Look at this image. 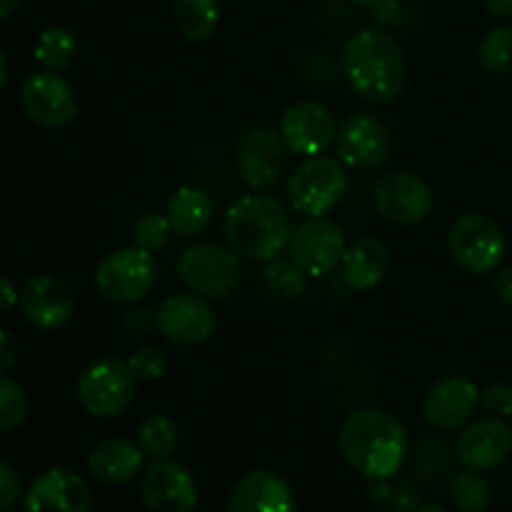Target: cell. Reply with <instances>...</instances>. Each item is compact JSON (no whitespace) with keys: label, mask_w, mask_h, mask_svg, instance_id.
I'll return each instance as SVG.
<instances>
[{"label":"cell","mask_w":512,"mask_h":512,"mask_svg":"<svg viewBox=\"0 0 512 512\" xmlns=\"http://www.w3.org/2000/svg\"><path fill=\"white\" fill-rule=\"evenodd\" d=\"M338 450L358 475L388 480L398 473L408 455V435L388 410L360 408L340 425Z\"/></svg>","instance_id":"1"},{"label":"cell","mask_w":512,"mask_h":512,"mask_svg":"<svg viewBox=\"0 0 512 512\" xmlns=\"http://www.w3.org/2000/svg\"><path fill=\"white\" fill-rule=\"evenodd\" d=\"M343 73L355 95L375 105L393 103L405 88L403 50L378 28L360 30L343 48Z\"/></svg>","instance_id":"2"},{"label":"cell","mask_w":512,"mask_h":512,"mask_svg":"<svg viewBox=\"0 0 512 512\" xmlns=\"http://www.w3.org/2000/svg\"><path fill=\"white\" fill-rule=\"evenodd\" d=\"M293 228L288 208L278 198L245 195L225 215L223 235L243 258L270 260L288 248Z\"/></svg>","instance_id":"3"},{"label":"cell","mask_w":512,"mask_h":512,"mask_svg":"<svg viewBox=\"0 0 512 512\" xmlns=\"http://www.w3.org/2000/svg\"><path fill=\"white\" fill-rule=\"evenodd\" d=\"M290 205L305 218H325L348 193V170L338 158H305L285 183Z\"/></svg>","instance_id":"4"},{"label":"cell","mask_w":512,"mask_h":512,"mask_svg":"<svg viewBox=\"0 0 512 512\" xmlns=\"http://www.w3.org/2000/svg\"><path fill=\"white\" fill-rule=\"evenodd\" d=\"M505 243L503 228L493 218L468 213L455 220L448 230V253L458 268L470 275H490L503 263Z\"/></svg>","instance_id":"5"},{"label":"cell","mask_w":512,"mask_h":512,"mask_svg":"<svg viewBox=\"0 0 512 512\" xmlns=\"http://www.w3.org/2000/svg\"><path fill=\"white\" fill-rule=\"evenodd\" d=\"M178 275L190 293L210 300L233 295L240 283V260L230 245L198 243L178 260Z\"/></svg>","instance_id":"6"},{"label":"cell","mask_w":512,"mask_h":512,"mask_svg":"<svg viewBox=\"0 0 512 512\" xmlns=\"http://www.w3.org/2000/svg\"><path fill=\"white\" fill-rule=\"evenodd\" d=\"M135 385L138 378L130 370L128 360L108 355L83 370L78 380V400L93 418H115L133 403Z\"/></svg>","instance_id":"7"},{"label":"cell","mask_w":512,"mask_h":512,"mask_svg":"<svg viewBox=\"0 0 512 512\" xmlns=\"http://www.w3.org/2000/svg\"><path fill=\"white\" fill-rule=\"evenodd\" d=\"M158 283V265L153 253L138 248H120L105 255L95 270V288L110 303H138Z\"/></svg>","instance_id":"8"},{"label":"cell","mask_w":512,"mask_h":512,"mask_svg":"<svg viewBox=\"0 0 512 512\" xmlns=\"http://www.w3.org/2000/svg\"><path fill=\"white\" fill-rule=\"evenodd\" d=\"M335 155L345 168L378 170L393 155V133L380 118L370 113L348 115L338 125Z\"/></svg>","instance_id":"9"},{"label":"cell","mask_w":512,"mask_h":512,"mask_svg":"<svg viewBox=\"0 0 512 512\" xmlns=\"http://www.w3.org/2000/svg\"><path fill=\"white\" fill-rule=\"evenodd\" d=\"M345 248L343 230L328 218H305L288 240V255L308 278H320L338 268Z\"/></svg>","instance_id":"10"},{"label":"cell","mask_w":512,"mask_h":512,"mask_svg":"<svg viewBox=\"0 0 512 512\" xmlns=\"http://www.w3.org/2000/svg\"><path fill=\"white\" fill-rule=\"evenodd\" d=\"M373 203L385 220L398 225L423 223L433 213V190L418 175L408 170L380 175L373 185Z\"/></svg>","instance_id":"11"},{"label":"cell","mask_w":512,"mask_h":512,"mask_svg":"<svg viewBox=\"0 0 512 512\" xmlns=\"http://www.w3.org/2000/svg\"><path fill=\"white\" fill-rule=\"evenodd\" d=\"M280 135H283L285 148L293 155L315 158L323 155L338 135V123L330 108H325L318 100H300L285 110L280 120Z\"/></svg>","instance_id":"12"},{"label":"cell","mask_w":512,"mask_h":512,"mask_svg":"<svg viewBox=\"0 0 512 512\" xmlns=\"http://www.w3.org/2000/svg\"><path fill=\"white\" fill-rule=\"evenodd\" d=\"M215 310L198 293H175L158 308V330L165 340L183 348L205 343L215 333Z\"/></svg>","instance_id":"13"},{"label":"cell","mask_w":512,"mask_h":512,"mask_svg":"<svg viewBox=\"0 0 512 512\" xmlns=\"http://www.w3.org/2000/svg\"><path fill=\"white\" fill-rule=\"evenodd\" d=\"M25 115L43 128H63L78 115V95L63 75L53 70L30 75L20 90Z\"/></svg>","instance_id":"14"},{"label":"cell","mask_w":512,"mask_h":512,"mask_svg":"<svg viewBox=\"0 0 512 512\" xmlns=\"http://www.w3.org/2000/svg\"><path fill=\"white\" fill-rule=\"evenodd\" d=\"M140 495L150 512H193L198 505L195 478L170 458L153 460L140 480Z\"/></svg>","instance_id":"15"},{"label":"cell","mask_w":512,"mask_h":512,"mask_svg":"<svg viewBox=\"0 0 512 512\" xmlns=\"http://www.w3.org/2000/svg\"><path fill=\"white\" fill-rule=\"evenodd\" d=\"M20 313L40 330H58L73 318L75 300L68 285L53 275H33L18 288Z\"/></svg>","instance_id":"16"},{"label":"cell","mask_w":512,"mask_h":512,"mask_svg":"<svg viewBox=\"0 0 512 512\" xmlns=\"http://www.w3.org/2000/svg\"><path fill=\"white\" fill-rule=\"evenodd\" d=\"M283 135L270 125H253L238 143V170L250 188H268L280 178L285 165Z\"/></svg>","instance_id":"17"},{"label":"cell","mask_w":512,"mask_h":512,"mask_svg":"<svg viewBox=\"0 0 512 512\" xmlns=\"http://www.w3.org/2000/svg\"><path fill=\"white\" fill-rule=\"evenodd\" d=\"M480 405V390L473 380L450 375L438 380L423 398V415L433 428L458 430L468 423Z\"/></svg>","instance_id":"18"},{"label":"cell","mask_w":512,"mask_h":512,"mask_svg":"<svg viewBox=\"0 0 512 512\" xmlns=\"http://www.w3.org/2000/svg\"><path fill=\"white\" fill-rule=\"evenodd\" d=\"M458 460L470 470H493L512 453V430L500 418H480L460 433L455 445Z\"/></svg>","instance_id":"19"},{"label":"cell","mask_w":512,"mask_h":512,"mask_svg":"<svg viewBox=\"0 0 512 512\" xmlns=\"http://www.w3.org/2000/svg\"><path fill=\"white\" fill-rule=\"evenodd\" d=\"M90 505L88 483L65 468L45 470L25 495V512H90Z\"/></svg>","instance_id":"20"},{"label":"cell","mask_w":512,"mask_h":512,"mask_svg":"<svg viewBox=\"0 0 512 512\" xmlns=\"http://www.w3.org/2000/svg\"><path fill=\"white\" fill-rule=\"evenodd\" d=\"M223 512H298V503L283 478L268 470H253L235 483Z\"/></svg>","instance_id":"21"},{"label":"cell","mask_w":512,"mask_h":512,"mask_svg":"<svg viewBox=\"0 0 512 512\" xmlns=\"http://www.w3.org/2000/svg\"><path fill=\"white\" fill-rule=\"evenodd\" d=\"M390 268V250L380 238L365 235L345 248L343 260H340V273L355 293H368L378 288Z\"/></svg>","instance_id":"22"},{"label":"cell","mask_w":512,"mask_h":512,"mask_svg":"<svg viewBox=\"0 0 512 512\" xmlns=\"http://www.w3.org/2000/svg\"><path fill=\"white\" fill-rule=\"evenodd\" d=\"M145 453L135 440L108 438L93 448L88 455V470L98 483L125 485L143 470Z\"/></svg>","instance_id":"23"},{"label":"cell","mask_w":512,"mask_h":512,"mask_svg":"<svg viewBox=\"0 0 512 512\" xmlns=\"http://www.w3.org/2000/svg\"><path fill=\"white\" fill-rule=\"evenodd\" d=\"M165 215H168L173 233L190 238V235H200L210 228L215 218V203L205 190L185 185V188L175 190L173 198L168 200Z\"/></svg>","instance_id":"24"},{"label":"cell","mask_w":512,"mask_h":512,"mask_svg":"<svg viewBox=\"0 0 512 512\" xmlns=\"http://www.w3.org/2000/svg\"><path fill=\"white\" fill-rule=\"evenodd\" d=\"M175 28L188 40H208L220 23V0H175Z\"/></svg>","instance_id":"25"},{"label":"cell","mask_w":512,"mask_h":512,"mask_svg":"<svg viewBox=\"0 0 512 512\" xmlns=\"http://www.w3.org/2000/svg\"><path fill=\"white\" fill-rule=\"evenodd\" d=\"M135 443L140 445L148 458L165 460L175 453L178 448V425L168 418V415H148L140 420L138 433H135Z\"/></svg>","instance_id":"26"},{"label":"cell","mask_w":512,"mask_h":512,"mask_svg":"<svg viewBox=\"0 0 512 512\" xmlns=\"http://www.w3.org/2000/svg\"><path fill=\"white\" fill-rule=\"evenodd\" d=\"M78 53V43H75V35L68 28H53L43 30L35 43V60L40 65H45V70H53V73H63L65 68H70Z\"/></svg>","instance_id":"27"},{"label":"cell","mask_w":512,"mask_h":512,"mask_svg":"<svg viewBox=\"0 0 512 512\" xmlns=\"http://www.w3.org/2000/svg\"><path fill=\"white\" fill-rule=\"evenodd\" d=\"M450 498L460 512H485L493 505V485L480 470H460L450 480Z\"/></svg>","instance_id":"28"},{"label":"cell","mask_w":512,"mask_h":512,"mask_svg":"<svg viewBox=\"0 0 512 512\" xmlns=\"http://www.w3.org/2000/svg\"><path fill=\"white\" fill-rule=\"evenodd\" d=\"M265 283H268V290L275 295V298L290 300L305 293L308 275L300 270V265L295 263L290 255H275V258L268 260Z\"/></svg>","instance_id":"29"},{"label":"cell","mask_w":512,"mask_h":512,"mask_svg":"<svg viewBox=\"0 0 512 512\" xmlns=\"http://www.w3.org/2000/svg\"><path fill=\"white\" fill-rule=\"evenodd\" d=\"M478 60L488 73H512V25H498L483 38L478 48Z\"/></svg>","instance_id":"30"},{"label":"cell","mask_w":512,"mask_h":512,"mask_svg":"<svg viewBox=\"0 0 512 512\" xmlns=\"http://www.w3.org/2000/svg\"><path fill=\"white\" fill-rule=\"evenodd\" d=\"M28 395L15 380L0 375V433L20 428L28 418Z\"/></svg>","instance_id":"31"},{"label":"cell","mask_w":512,"mask_h":512,"mask_svg":"<svg viewBox=\"0 0 512 512\" xmlns=\"http://www.w3.org/2000/svg\"><path fill=\"white\" fill-rule=\"evenodd\" d=\"M170 233V220L168 215H160V213H145L143 218H138V223L133 225V240L138 248L148 250V253H155V250L163 248L168 243Z\"/></svg>","instance_id":"32"},{"label":"cell","mask_w":512,"mask_h":512,"mask_svg":"<svg viewBox=\"0 0 512 512\" xmlns=\"http://www.w3.org/2000/svg\"><path fill=\"white\" fill-rule=\"evenodd\" d=\"M128 365L130 370H133V375L140 380H160L165 375V368H168V358H165V353L160 348H155V345H143V348L135 350L133 355L128 358Z\"/></svg>","instance_id":"33"},{"label":"cell","mask_w":512,"mask_h":512,"mask_svg":"<svg viewBox=\"0 0 512 512\" xmlns=\"http://www.w3.org/2000/svg\"><path fill=\"white\" fill-rule=\"evenodd\" d=\"M480 408L490 415V418H512V385L495 383L480 393Z\"/></svg>","instance_id":"34"},{"label":"cell","mask_w":512,"mask_h":512,"mask_svg":"<svg viewBox=\"0 0 512 512\" xmlns=\"http://www.w3.org/2000/svg\"><path fill=\"white\" fill-rule=\"evenodd\" d=\"M23 485H20V475L13 465L0 460V512L10 510L20 500Z\"/></svg>","instance_id":"35"},{"label":"cell","mask_w":512,"mask_h":512,"mask_svg":"<svg viewBox=\"0 0 512 512\" xmlns=\"http://www.w3.org/2000/svg\"><path fill=\"white\" fill-rule=\"evenodd\" d=\"M123 328L128 330L135 338H143L150 335L158 328V313H153L150 308H133L123 315Z\"/></svg>","instance_id":"36"},{"label":"cell","mask_w":512,"mask_h":512,"mask_svg":"<svg viewBox=\"0 0 512 512\" xmlns=\"http://www.w3.org/2000/svg\"><path fill=\"white\" fill-rule=\"evenodd\" d=\"M15 355H18V348H15L13 335L5 328H0V375H3L5 370L13 368Z\"/></svg>","instance_id":"37"},{"label":"cell","mask_w":512,"mask_h":512,"mask_svg":"<svg viewBox=\"0 0 512 512\" xmlns=\"http://www.w3.org/2000/svg\"><path fill=\"white\" fill-rule=\"evenodd\" d=\"M493 288L495 295H498L505 305H512V263L505 265L503 270H498Z\"/></svg>","instance_id":"38"},{"label":"cell","mask_w":512,"mask_h":512,"mask_svg":"<svg viewBox=\"0 0 512 512\" xmlns=\"http://www.w3.org/2000/svg\"><path fill=\"white\" fill-rule=\"evenodd\" d=\"M18 303V290L13 288V283H8L5 278H0V313L10 310Z\"/></svg>","instance_id":"39"},{"label":"cell","mask_w":512,"mask_h":512,"mask_svg":"<svg viewBox=\"0 0 512 512\" xmlns=\"http://www.w3.org/2000/svg\"><path fill=\"white\" fill-rule=\"evenodd\" d=\"M480 3L495 18H510L512 15V0H480Z\"/></svg>","instance_id":"40"},{"label":"cell","mask_w":512,"mask_h":512,"mask_svg":"<svg viewBox=\"0 0 512 512\" xmlns=\"http://www.w3.org/2000/svg\"><path fill=\"white\" fill-rule=\"evenodd\" d=\"M20 0H0V20L8 18V15L15 13V8H18Z\"/></svg>","instance_id":"41"},{"label":"cell","mask_w":512,"mask_h":512,"mask_svg":"<svg viewBox=\"0 0 512 512\" xmlns=\"http://www.w3.org/2000/svg\"><path fill=\"white\" fill-rule=\"evenodd\" d=\"M5 80H8V63H5L3 50H0V90L5 88Z\"/></svg>","instance_id":"42"},{"label":"cell","mask_w":512,"mask_h":512,"mask_svg":"<svg viewBox=\"0 0 512 512\" xmlns=\"http://www.w3.org/2000/svg\"><path fill=\"white\" fill-rule=\"evenodd\" d=\"M415 512H448L445 508H440V505H420Z\"/></svg>","instance_id":"43"}]
</instances>
